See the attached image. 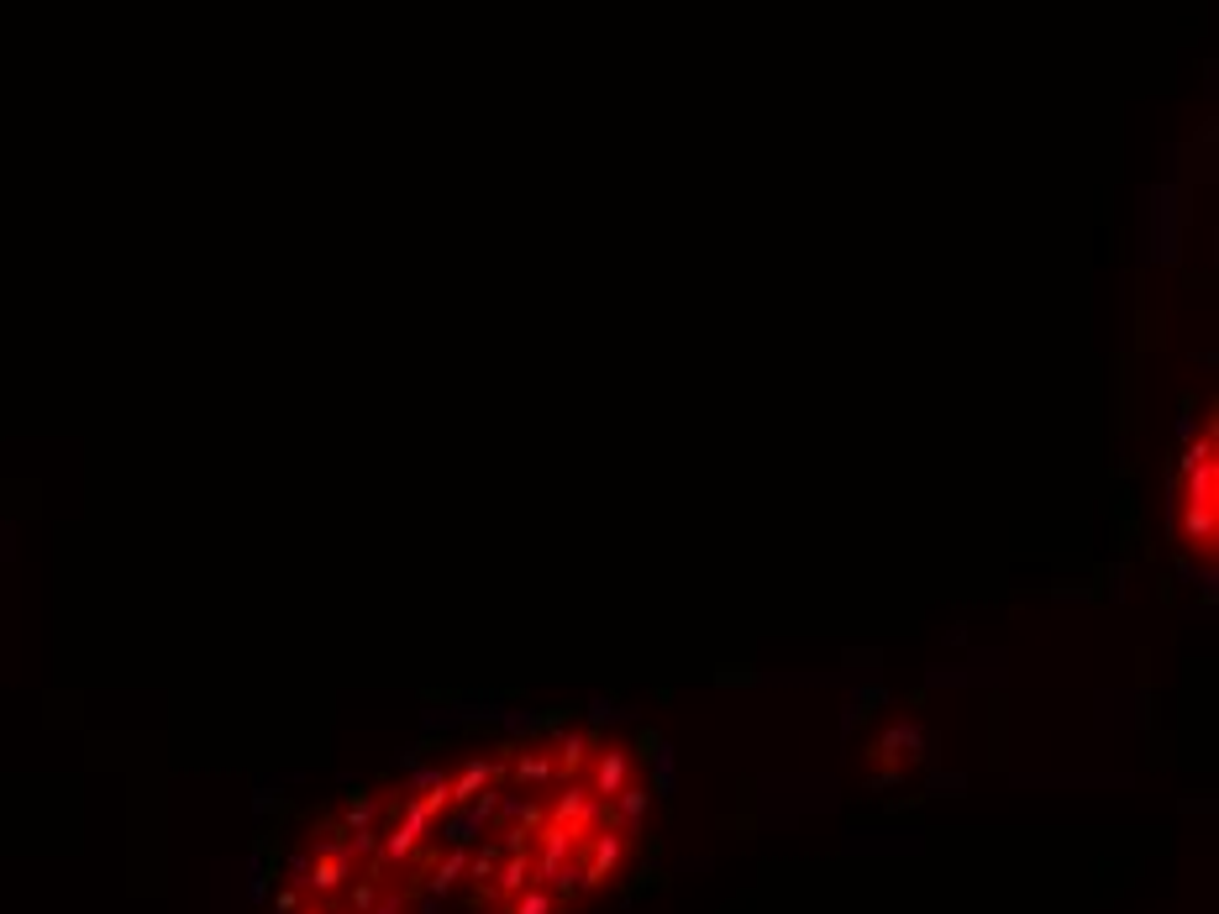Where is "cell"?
<instances>
[{
	"label": "cell",
	"instance_id": "obj_2",
	"mask_svg": "<svg viewBox=\"0 0 1219 914\" xmlns=\"http://www.w3.org/2000/svg\"><path fill=\"white\" fill-rule=\"evenodd\" d=\"M1172 542L1183 547L1204 573H1214L1219 542V447H1214V410L1193 426L1183 457L1172 473Z\"/></svg>",
	"mask_w": 1219,
	"mask_h": 914
},
{
	"label": "cell",
	"instance_id": "obj_1",
	"mask_svg": "<svg viewBox=\"0 0 1219 914\" xmlns=\"http://www.w3.org/2000/svg\"><path fill=\"white\" fill-rule=\"evenodd\" d=\"M642 752L594 725L494 736L368 788L311 851V914H594L647 846Z\"/></svg>",
	"mask_w": 1219,
	"mask_h": 914
}]
</instances>
